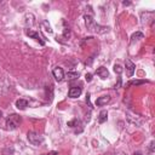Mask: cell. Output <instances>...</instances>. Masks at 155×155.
Here are the masks:
<instances>
[{"label":"cell","instance_id":"23","mask_svg":"<svg viewBox=\"0 0 155 155\" xmlns=\"http://www.w3.org/2000/svg\"><path fill=\"white\" fill-rule=\"evenodd\" d=\"M85 79H86V81H87V82H90V81L92 80V74H90V73H87V74L85 75Z\"/></svg>","mask_w":155,"mask_h":155},{"label":"cell","instance_id":"14","mask_svg":"<svg viewBox=\"0 0 155 155\" xmlns=\"http://www.w3.org/2000/svg\"><path fill=\"white\" fill-rule=\"evenodd\" d=\"M107 119H108V113H107V110H102V111L99 113V116H98V122H99V124H103V122L107 121Z\"/></svg>","mask_w":155,"mask_h":155},{"label":"cell","instance_id":"27","mask_svg":"<svg viewBox=\"0 0 155 155\" xmlns=\"http://www.w3.org/2000/svg\"><path fill=\"white\" fill-rule=\"evenodd\" d=\"M1 117H2V111L0 110V120H1Z\"/></svg>","mask_w":155,"mask_h":155},{"label":"cell","instance_id":"2","mask_svg":"<svg viewBox=\"0 0 155 155\" xmlns=\"http://www.w3.org/2000/svg\"><path fill=\"white\" fill-rule=\"evenodd\" d=\"M126 119H127V121L128 122H131L132 125H136V126H142L143 125V122H144V119L139 115V114H137V113H134V111H131V110H127L126 111Z\"/></svg>","mask_w":155,"mask_h":155},{"label":"cell","instance_id":"18","mask_svg":"<svg viewBox=\"0 0 155 155\" xmlns=\"http://www.w3.org/2000/svg\"><path fill=\"white\" fill-rule=\"evenodd\" d=\"M148 155H154V140H151L148 147Z\"/></svg>","mask_w":155,"mask_h":155},{"label":"cell","instance_id":"1","mask_svg":"<svg viewBox=\"0 0 155 155\" xmlns=\"http://www.w3.org/2000/svg\"><path fill=\"white\" fill-rule=\"evenodd\" d=\"M84 19H85V24H86V28L87 30L92 31V33H96V34H105L109 31V27H103L101 24H98L93 17L91 15H85L84 16Z\"/></svg>","mask_w":155,"mask_h":155},{"label":"cell","instance_id":"4","mask_svg":"<svg viewBox=\"0 0 155 155\" xmlns=\"http://www.w3.org/2000/svg\"><path fill=\"white\" fill-rule=\"evenodd\" d=\"M27 138H28L29 143H31L33 145H40L44 142V137L41 134H39L38 132H34V131H29L27 133Z\"/></svg>","mask_w":155,"mask_h":155},{"label":"cell","instance_id":"10","mask_svg":"<svg viewBox=\"0 0 155 155\" xmlns=\"http://www.w3.org/2000/svg\"><path fill=\"white\" fill-rule=\"evenodd\" d=\"M96 74H97L99 78H102V79H107V78L109 76V71H108V69H107L105 67H99V68H97V69H96Z\"/></svg>","mask_w":155,"mask_h":155},{"label":"cell","instance_id":"26","mask_svg":"<svg viewBox=\"0 0 155 155\" xmlns=\"http://www.w3.org/2000/svg\"><path fill=\"white\" fill-rule=\"evenodd\" d=\"M122 4H124V5H130V4H131V2H128V1H124V2H122Z\"/></svg>","mask_w":155,"mask_h":155},{"label":"cell","instance_id":"21","mask_svg":"<svg viewBox=\"0 0 155 155\" xmlns=\"http://www.w3.org/2000/svg\"><path fill=\"white\" fill-rule=\"evenodd\" d=\"M76 124H79V120H78V119H74V120H71V121H69V122H68V126L74 127Z\"/></svg>","mask_w":155,"mask_h":155},{"label":"cell","instance_id":"8","mask_svg":"<svg viewBox=\"0 0 155 155\" xmlns=\"http://www.w3.org/2000/svg\"><path fill=\"white\" fill-rule=\"evenodd\" d=\"M82 90L81 87H78V86H74V87H70V90L68 91V96L70 98H78L80 94H81Z\"/></svg>","mask_w":155,"mask_h":155},{"label":"cell","instance_id":"28","mask_svg":"<svg viewBox=\"0 0 155 155\" xmlns=\"http://www.w3.org/2000/svg\"><path fill=\"white\" fill-rule=\"evenodd\" d=\"M134 155H142V153H134Z\"/></svg>","mask_w":155,"mask_h":155},{"label":"cell","instance_id":"12","mask_svg":"<svg viewBox=\"0 0 155 155\" xmlns=\"http://www.w3.org/2000/svg\"><path fill=\"white\" fill-rule=\"evenodd\" d=\"M24 18H25V24L29 25V27H31V25L35 23V21H34V16H33L31 13H27Z\"/></svg>","mask_w":155,"mask_h":155},{"label":"cell","instance_id":"24","mask_svg":"<svg viewBox=\"0 0 155 155\" xmlns=\"http://www.w3.org/2000/svg\"><path fill=\"white\" fill-rule=\"evenodd\" d=\"M44 155H57V151H51L48 154H44Z\"/></svg>","mask_w":155,"mask_h":155},{"label":"cell","instance_id":"13","mask_svg":"<svg viewBox=\"0 0 155 155\" xmlns=\"http://www.w3.org/2000/svg\"><path fill=\"white\" fill-rule=\"evenodd\" d=\"M143 38H144V34H143V33L136 31V33L132 34V36H131V44H133L134 41H137V40H139V39H143Z\"/></svg>","mask_w":155,"mask_h":155},{"label":"cell","instance_id":"17","mask_svg":"<svg viewBox=\"0 0 155 155\" xmlns=\"http://www.w3.org/2000/svg\"><path fill=\"white\" fill-rule=\"evenodd\" d=\"M67 76H68V79H70V80H74V79H78V78H79V73H73V71H68Z\"/></svg>","mask_w":155,"mask_h":155},{"label":"cell","instance_id":"3","mask_svg":"<svg viewBox=\"0 0 155 155\" xmlns=\"http://www.w3.org/2000/svg\"><path fill=\"white\" fill-rule=\"evenodd\" d=\"M22 122V117L17 114H11L6 120V128L10 131H13L18 127V125Z\"/></svg>","mask_w":155,"mask_h":155},{"label":"cell","instance_id":"20","mask_svg":"<svg viewBox=\"0 0 155 155\" xmlns=\"http://www.w3.org/2000/svg\"><path fill=\"white\" fill-rule=\"evenodd\" d=\"M144 82H147V81L145 80H133V81H130V85H140Z\"/></svg>","mask_w":155,"mask_h":155},{"label":"cell","instance_id":"15","mask_svg":"<svg viewBox=\"0 0 155 155\" xmlns=\"http://www.w3.org/2000/svg\"><path fill=\"white\" fill-rule=\"evenodd\" d=\"M41 25H42V27H45V30H46L47 33H50V34H51V33L53 31V30L51 29V25L48 24V22H47V21H44V22H41Z\"/></svg>","mask_w":155,"mask_h":155},{"label":"cell","instance_id":"7","mask_svg":"<svg viewBox=\"0 0 155 155\" xmlns=\"http://www.w3.org/2000/svg\"><path fill=\"white\" fill-rule=\"evenodd\" d=\"M52 74H53V78L56 79V81H62L63 78H64V71L61 67H56L52 70Z\"/></svg>","mask_w":155,"mask_h":155},{"label":"cell","instance_id":"5","mask_svg":"<svg viewBox=\"0 0 155 155\" xmlns=\"http://www.w3.org/2000/svg\"><path fill=\"white\" fill-rule=\"evenodd\" d=\"M25 34H27L29 38H33V39H35L36 41H39L40 45H45V41L42 40V38L40 36V34H39L38 31H35V30H33V29H25Z\"/></svg>","mask_w":155,"mask_h":155},{"label":"cell","instance_id":"16","mask_svg":"<svg viewBox=\"0 0 155 155\" xmlns=\"http://www.w3.org/2000/svg\"><path fill=\"white\" fill-rule=\"evenodd\" d=\"M2 155H13V148H12V147L5 148V149L2 150Z\"/></svg>","mask_w":155,"mask_h":155},{"label":"cell","instance_id":"11","mask_svg":"<svg viewBox=\"0 0 155 155\" xmlns=\"http://www.w3.org/2000/svg\"><path fill=\"white\" fill-rule=\"evenodd\" d=\"M16 107H17L18 109L23 110V109H25V108L28 107V101H27V99H23V98H19V99L16 101Z\"/></svg>","mask_w":155,"mask_h":155},{"label":"cell","instance_id":"19","mask_svg":"<svg viewBox=\"0 0 155 155\" xmlns=\"http://www.w3.org/2000/svg\"><path fill=\"white\" fill-rule=\"evenodd\" d=\"M114 71H115L117 75H120V74L122 73V68H121V65H120V64H115V65H114Z\"/></svg>","mask_w":155,"mask_h":155},{"label":"cell","instance_id":"6","mask_svg":"<svg viewBox=\"0 0 155 155\" xmlns=\"http://www.w3.org/2000/svg\"><path fill=\"white\" fill-rule=\"evenodd\" d=\"M125 67H126L127 76H128V78L133 76L134 70H136V64H134V63H133L131 59H126V61H125Z\"/></svg>","mask_w":155,"mask_h":155},{"label":"cell","instance_id":"9","mask_svg":"<svg viewBox=\"0 0 155 155\" xmlns=\"http://www.w3.org/2000/svg\"><path fill=\"white\" fill-rule=\"evenodd\" d=\"M109 102H110V96H108V94L101 96V97H98V98L96 99V104H97L98 107L105 105V104H107V103H109Z\"/></svg>","mask_w":155,"mask_h":155},{"label":"cell","instance_id":"22","mask_svg":"<svg viewBox=\"0 0 155 155\" xmlns=\"http://www.w3.org/2000/svg\"><path fill=\"white\" fill-rule=\"evenodd\" d=\"M69 35H70V30H69V28H65L64 33H63V36L64 38H69Z\"/></svg>","mask_w":155,"mask_h":155},{"label":"cell","instance_id":"25","mask_svg":"<svg viewBox=\"0 0 155 155\" xmlns=\"http://www.w3.org/2000/svg\"><path fill=\"white\" fill-rule=\"evenodd\" d=\"M116 155H127V154H126V153H124V151H119Z\"/></svg>","mask_w":155,"mask_h":155}]
</instances>
